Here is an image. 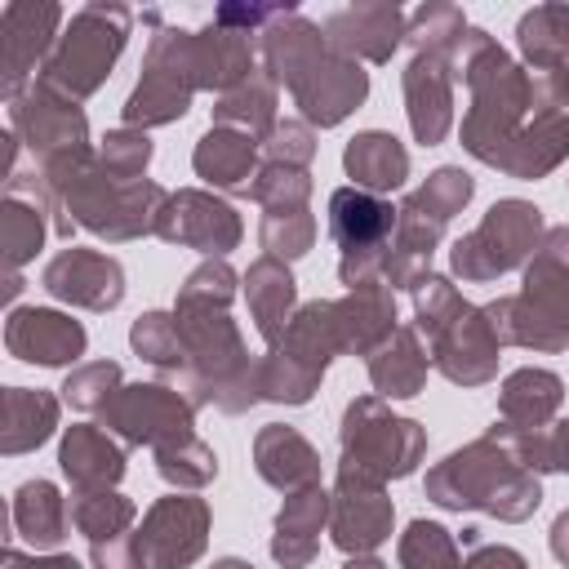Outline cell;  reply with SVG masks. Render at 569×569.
<instances>
[{"label": "cell", "instance_id": "1", "mask_svg": "<svg viewBox=\"0 0 569 569\" xmlns=\"http://www.w3.org/2000/svg\"><path fill=\"white\" fill-rule=\"evenodd\" d=\"M391 227V209L365 191H338L333 196V236L347 244V249H365V244H378Z\"/></svg>", "mask_w": 569, "mask_h": 569}]
</instances>
